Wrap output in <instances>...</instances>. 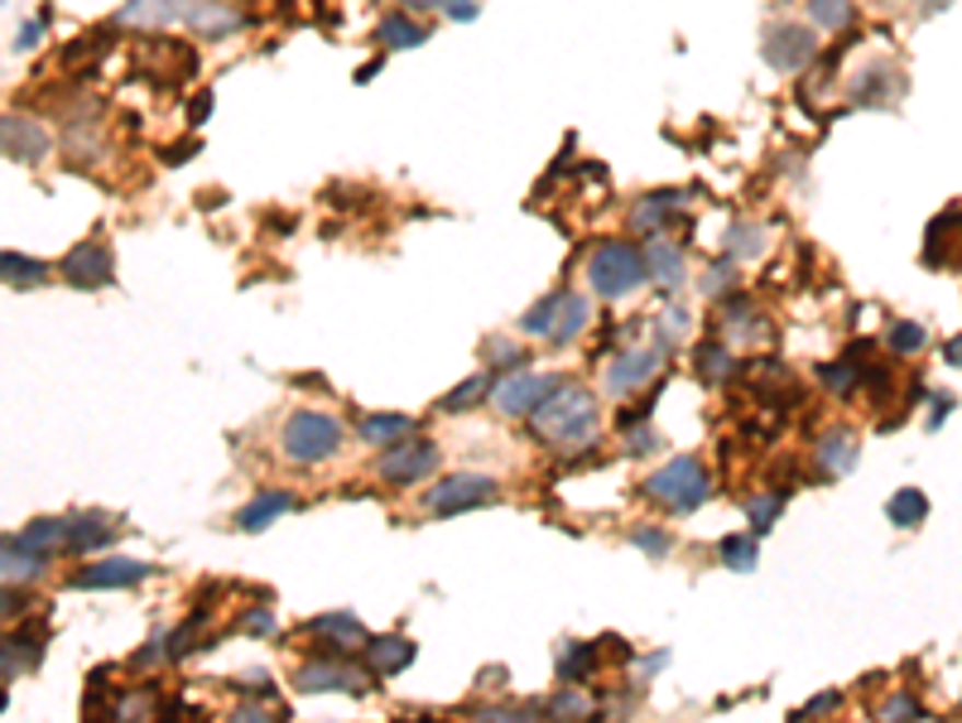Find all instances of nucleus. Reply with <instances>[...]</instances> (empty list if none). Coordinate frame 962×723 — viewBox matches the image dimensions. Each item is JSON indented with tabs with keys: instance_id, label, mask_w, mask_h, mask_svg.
Instances as JSON below:
<instances>
[{
	"instance_id": "6e6552de",
	"label": "nucleus",
	"mask_w": 962,
	"mask_h": 723,
	"mask_svg": "<svg viewBox=\"0 0 962 723\" xmlns=\"http://www.w3.org/2000/svg\"><path fill=\"white\" fill-rule=\"evenodd\" d=\"M433 468H438V449L429 439H399L381 454L375 473H381L390 487H414V482H424Z\"/></svg>"
},
{
	"instance_id": "c03bdc74",
	"label": "nucleus",
	"mask_w": 962,
	"mask_h": 723,
	"mask_svg": "<svg viewBox=\"0 0 962 723\" xmlns=\"http://www.w3.org/2000/svg\"><path fill=\"white\" fill-rule=\"evenodd\" d=\"M486 357L496 362V371L525 367V353H520V343H510V337H496V343H486Z\"/></svg>"
},
{
	"instance_id": "13d9d810",
	"label": "nucleus",
	"mask_w": 962,
	"mask_h": 723,
	"mask_svg": "<svg viewBox=\"0 0 962 723\" xmlns=\"http://www.w3.org/2000/svg\"><path fill=\"white\" fill-rule=\"evenodd\" d=\"M193 154H198V140L178 145V150H164V164H184V160H193Z\"/></svg>"
},
{
	"instance_id": "f257e3e1",
	"label": "nucleus",
	"mask_w": 962,
	"mask_h": 723,
	"mask_svg": "<svg viewBox=\"0 0 962 723\" xmlns=\"http://www.w3.org/2000/svg\"><path fill=\"white\" fill-rule=\"evenodd\" d=\"M596 425H602V415H596V395L582 391V386H573V381H564L549 401L530 415V429L540 434V439H549V444H592Z\"/></svg>"
},
{
	"instance_id": "b1692460",
	"label": "nucleus",
	"mask_w": 962,
	"mask_h": 723,
	"mask_svg": "<svg viewBox=\"0 0 962 723\" xmlns=\"http://www.w3.org/2000/svg\"><path fill=\"white\" fill-rule=\"evenodd\" d=\"M674 208H679V193H669V188H660V193H645V198H636L630 203V227L636 232H660V227L674 217Z\"/></svg>"
},
{
	"instance_id": "6e6d98bb",
	"label": "nucleus",
	"mask_w": 962,
	"mask_h": 723,
	"mask_svg": "<svg viewBox=\"0 0 962 723\" xmlns=\"http://www.w3.org/2000/svg\"><path fill=\"white\" fill-rule=\"evenodd\" d=\"M953 405H958V395H948V391H943V395H934V415H929V425H934V429H939V425H943V420H948V415H953Z\"/></svg>"
},
{
	"instance_id": "37998d69",
	"label": "nucleus",
	"mask_w": 962,
	"mask_h": 723,
	"mask_svg": "<svg viewBox=\"0 0 962 723\" xmlns=\"http://www.w3.org/2000/svg\"><path fill=\"white\" fill-rule=\"evenodd\" d=\"M876 719H929V709H924L909 690H900V695H891L881 709H876Z\"/></svg>"
},
{
	"instance_id": "aec40b11",
	"label": "nucleus",
	"mask_w": 962,
	"mask_h": 723,
	"mask_svg": "<svg viewBox=\"0 0 962 723\" xmlns=\"http://www.w3.org/2000/svg\"><path fill=\"white\" fill-rule=\"evenodd\" d=\"M414 661L409 636H367V670L371 675H399Z\"/></svg>"
},
{
	"instance_id": "5fc2aeb1",
	"label": "nucleus",
	"mask_w": 962,
	"mask_h": 723,
	"mask_svg": "<svg viewBox=\"0 0 962 723\" xmlns=\"http://www.w3.org/2000/svg\"><path fill=\"white\" fill-rule=\"evenodd\" d=\"M472 15H477V0H448L443 5V20H453V24H467Z\"/></svg>"
},
{
	"instance_id": "39448f33",
	"label": "nucleus",
	"mask_w": 962,
	"mask_h": 723,
	"mask_svg": "<svg viewBox=\"0 0 962 723\" xmlns=\"http://www.w3.org/2000/svg\"><path fill=\"white\" fill-rule=\"evenodd\" d=\"M501 497V482L486 473H443L424 492V512L429 516H462L472 506H491Z\"/></svg>"
},
{
	"instance_id": "a19ab883",
	"label": "nucleus",
	"mask_w": 962,
	"mask_h": 723,
	"mask_svg": "<svg viewBox=\"0 0 962 723\" xmlns=\"http://www.w3.org/2000/svg\"><path fill=\"white\" fill-rule=\"evenodd\" d=\"M761 246H765V232L761 227H751V222H737L732 232H727V256H737V261L761 256Z\"/></svg>"
},
{
	"instance_id": "393cba45",
	"label": "nucleus",
	"mask_w": 962,
	"mask_h": 723,
	"mask_svg": "<svg viewBox=\"0 0 962 723\" xmlns=\"http://www.w3.org/2000/svg\"><path fill=\"white\" fill-rule=\"evenodd\" d=\"M803 15L823 34H847L857 24V0H803Z\"/></svg>"
},
{
	"instance_id": "6ab92c4d",
	"label": "nucleus",
	"mask_w": 962,
	"mask_h": 723,
	"mask_svg": "<svg viewBox=\"0 0 962 723\" xmlns=\"http://www.w3.org/2000/svg\"><path fill=\"white\" fill-rule=\"evenodd\" d=\"M861 458V439L851 429H827L819 439V468L827 478H847Z\"/></svg>"
},
{
	"instance_id": "79ce46f5",
	"label": "nucleus",
	"mask_w": 962,
	"mask_h": 723,
	"mask_svg": "<svg viewBox=\"0 0 962 723\" xmlns=\"http://www.w3.org/2000/svg\"><path fill=\"white\" fill-rule=\"evenodd\" d=\"M630 546L645 550L650 560H664V554L674 550V536H669L664 526H636V530H630Z\"/></svg>"
},
{
	"instance_id": "09e8293b",
	"label": "nucleus",
	"mask_w": 962,
	"mask_h": 723,
	"mask_svg": "<svg viewBox=\"0 0 962 723\" xmlns=\"http://www.w3.org/2000/svg\"><path fill=\"white\" fill-rule=\"evenodd\" d=\"M626 449L630 454H654L660 449V439H654V429L640 420V425H626Z\"/></svg>"
},
{
	"instance_id": "2f4dec72",
	"label": "nucleus",
	"mask_w": 962,
	"mask_h": 723,
	"mask_svg": "<svg viewBox=\"0 0 962 723\" xmlns=\"http://www.w3.org/2000/svg\"><path fill=\"white\" fill-rule=\"evenodd\" d=\"M592 666H596V646L592 642H564L558 646V680L564 685H582Z\"/></svg>"
},
{
	"instance_id": "7ed1b4c3",
	"label": "nucleus",
	"mask_w": 962,
	"mask_h": 723,
	"mask_svg": "<svg viewBox=\"0 0 962 723\" xmlns=\"http://www.w3.org/2000/svg\"><path fill=\"white\" fill-rule=\"evenodd\" d=\"M640 497L660 502L664 512H674V516H688L712 497V478L693 454H679V458H669L660 473H650L640 482Z\"/></svg>"
},
{
	"instance_id": "f8f14e48",
	"label": "nucleus",
	"mask_w": 962,
	"mask_h": 723,
	"mask_svg": "<svg viewBox=\"0 0 962 723\" xmlns=\"http://www.w3.org/2000/svg\"><path fill=\"white\" fill-rule=\"evenodd\" d=\"M654 371H660V347H626V353L606 367V391L630 395V391H640V386H650Z\"/></svg>"
},
{
	"instance_id": "20e7f679",
	"label": "nucleus",
	"mask_w": 962,
	"mask_h": 723,
	"mask_svg": "<svg viewBox=\"0 0 962 723\" xmlns=\"http://www.w3.org/2000/svg\"><path fill=\"white\" fill-rule=\"evenodd\" d=\"M347 429L337 415H327V410H294V415L285 420V429H279V449H285L289 463H327L337 449H343Z\"/></svg>"
},
{
	"instance_id": "4d7b16f0",
	"label": "nucleus",
	"mask_w": 962,
	"mask_h": 723,
	"mask_svg": "<svg viewBox=\"0 0 962 723\" xmlns=\"http://www.w3.org/2000/svg\"><path fill=\"white\" fill-rule=\"evenodd\" d=\"M943 362H948V367H958V371H962V333H953V337H948V343H943Z\"/></svg>"
},
{
	"instance_id": "72a5a7b5",
	"label": "nucleus",
	"mask_w": 962,
	"mask_h": 723,
	"mask_svg": "<svg viewBox=\"0 0 962 723\" xmlns=\"http://www.w3.org/2000/svg\"><path fill=\"white\" fill-rule=\"evenodd\" d=\"M717 560H722L732 574H751V570H756V560H761L756 530H746V536H727L722 546H717Z\"/></svg>"
},
{
	"instance_id": "e433bc0d",
	"label": "nucleus",
	"mask_w": 962,
	"mask_h": 723,
	"mask_svg": "<svg viewBox=\"0 0 962 723\" xmlns=\"http://www.w3.org/2000/svg\"><path fill=\"white\" fill-rule=\"evenodd\" d=\"M645 261H650V275L660 285H679V280H684V256H679V246H669V241H654V246L645 251Z\"/></svg>"
},
{
	"instance_id": "0eeeda50",
	"label": "nucleus",
	"mask_w": 962,
	"mask_h": 723,
	"mask_svg": "<svg viewBox=\"0 0 962 723\" xmlns=\"http://www.w3.org/2000/svg\"><path fill=\"white\" fill-rule=\"evenodd\" d=\"M564 386V377H540V371H506L501 381H496V391H491V401H496V410H501L506 420H520V415H534L549 395Z\"/></svg>"
},
{
	"instance_id": "cd10ccee",
	"label": "nucleus",
	"mask_w": 962,
	"mask_h": 723,
	"mask_svg": "<svg viewBox=\"0 0 962 723\" xmlns=\"http://www.w3.org/2000/svg\"><path fill=\"white\" fill-rule=\"evenodd\" d=\"M414 434V420L409 415H361V439L367 444H375V449H390V444H399V439H409Z\"/></svg>"
},
{
	"instance_id": "c756f323",
	"label": "nucleus",
	"mask_w": 962,
	"mask_h": 723,
	"mask_svg": "<svg viewBox=\"0 0 962 723\" xmlns=\"http://www.w3.org/2000/svg\"><path fill=\"white\" fill-rule=\"evenodd\" d=\"M588 319H592L588 295H573V289H568V295H564V309H558V319H554L549 343H573V337L588 329Z\"/></svg>"
},
{
	"instance_id": "49530a36",
	"label": "nucleus",
	"mask_w": 962,
	"mask_h": 723,
	"mask_svg": "<svg viewBox=\"0 0 962 723\" xmlns=\"http://www.w3.org/2000/svg\"><path fill=\"white\" fill-rule=\"evenodd\" d=\"M44 34H48V15H39V20H30V24H24V30L15 34V44H10V48H15V54H34V48L44 44Z\"/></svg>"
},
{
	"instance_id": "dca6fc26",
	"label": "nucleus",
	"mask_w": 962,
	"mask_h": 723,
	"mask_svg": "<svg viewBox=\"0 0 962 723\" xmlns=\"http://www.w3.org/2000/svg\"><path fill=\"white\" fill-rule=\"evenodd\" d=\"M294 685L303 695H323V690H343V695H361L367 690V675L361 670H347V666H337V661H309V666H299V675H294Z\"/></svg>"
},
{
	"instance_id": "2eb2a0df",
	"label": "nucleus",
	"mask_w": 962,
	"mask_h": 723,
	"mask_svg": "<svg viewBox=\"0 0 962 723\" xmlns=\"http://www.w3.org/2000/svg\"><path fill=\"white\" fill-rule=\"evenodd\" d=\"M154 564L144 560H96V564H82L78 574H72V588H130L140 584V578H150Z\"/></svg>"
},
{
	"instance_id": "4be33fe9",
	"label": "nucleus",
	"mask_w": 962,
	"mask_h": 723,
	"mask_svg": "<svg viewBox=\"0 0 962 723\" xmlns=\"http://www.w3.org/2000/svg\"><path fill=\"white\" fill-rule=\"evenodd\" d=\"M496 367H486V371H477V377H467V381H457L453 391L443 395V401H438V410H443V415H467V410H477L486 395L496 391Z\"/></svg>"
},
{
	"instance_id": "de8ad7c7",
	"label": "nucleus",
	"mask_w": 962,
	"mask_h": 723,
	"mask_svg": "<svg viewBox=\"0 0 962 723\" xmlns=\"http://www.w3.org/2000/svg\"><path fill=\"white\" fill-rule=\"evenodd\" d=\"M588 699L582 695H573V690H564V695H554L549 699V714H558V719H578V714H588Z\"/></svg>"
},
{
	"instance_id": "a18cd8bd",
	"label": "nucleus",
	"mask_w": 962,
	"mask_h": 723,
	"mask_svg": "<svg viewBox=\"0 0 962 723\" xmlns=\"http://www.w3.org/2000/svg\"><path fill=\"white\" fill-rule=\"evenodd\" d=\"M737 280V256H722L717 265H708V275H703V289H708V295H722L727 285Z\"/></svg>"
},
{
	"instance_id": "4468645a",
	"label": "nucleus",
	"mask_w": 962,
	"mask_h": 723,
	"mask_svg": "<svg viewBox=\"0 0 962 723\" xmlns=\"http://www.w3.org/2000/svg\"><path fill=\"white\" fill-rule=\"evenodd\" d=\"M184 24H193V34H202V39H231V34H241L251 20L241 15V10H231L227 0H188Z\"/></svg>"
},
{
	"instance_id": "c9c22d12",
	"label": "nucleus",
	"mask_w": 962,
	"mask_h": 723,
	"mask_svg": "<svg viewBox=\"0 0 962 723\" xmlns=\"http://www.w3.org/2000/svg\"><path fill=\"white\" fill-rule=\"evenodd\" d=\"M564 295L568 289H554V295H544L540 305H534L525 319H520V333H530V337H549L554 333V319H558V309H564Z\"/></svg>"
},
{
	"instance_id": "412c9836",
	"label": "nucleus",
	"mask_w": 962,
	"mask_h": 723,
	"mask_svg": "<svg viewBox=\"0 0 962 723\" xmlns=\"http://www.w3.org/2000/svg\"><path fill=\"white\" fill-rule=\"evenodd\" d=\"M424 39H429V24H419V15H409V10H395V15H385L381 24H375V44L381 48H419Z\"/></svg>"
},
{
	"instance_id": "1a4fd4ad",
	"label": "nucleus",
	"mask_w": 962,
	"mask_h": 723,
	"mask_svg": "<svg viewBox=\"0 0 962 723\" xmlns=\"http://www.w3.org/2000/svg\"><path fill=\"white\" fill-rule=\"evenodd\" d=\"M900 96H905V78H900L895 58H871V64L851 78V102L857 106H881V112H891Z\"/></svg>"
},
{
	"instance_id": "f03ea898",
	"label": "nucleus",
	"mask_w": 962,
	"mask_h": 723,
	"mask_svg": "<svg viewBox=\"0 0 962 723\" xmlns=\"http://www.w3.org/2000/svg\"><path fill=\"white\" fill-rule=\"evenodd\" d=\"M650 280V261H645V251L636 246V241H596L592 256H588V285L596 299H626L636 295V289Z\"/></svg>"
},
{
	"instance_id": "ddd939ff",
	"label": "nucleus",
	"mask_w": 962,
	"mask_h": 723,
	"mask_svg": "<svg viewBox=\"0 0 962 723\" xmlns=\"http://www.w3.org/2000/svg\"><path fill=\"white\" fill-rule=\"evenodd\" d=\"M0 136H5V160H15V164H39L54 150V140H48V130L39 120L15 116V112L0 120Z\"/></svg>"
},
{
	"instance_id": "c85d7f7f",
	"label": "nucleus",
	"mask_w": 962,
	"mask_h": 723,
	"mask_svg": "<svg viewBox=\"0 0 962 723\" xmlns=\"http://www.w3.org/2000/svg\"><path fill=\"white\" fill-rule=\"evenodd\" d=\"M885 516H891V526L900 530H915L929 521V497H924L919 487H900L891 502H885Z\"/></svg>"
},
{
	"instance_id": "864d4df0",
	"label": "nucleus",
	"mask_w": 962,
	"mask_h": 723,
	"mask_svg": "<svg viewBox=\"0 0 962 723\" xmlns=\"http://www.w3.org/2000/svg\"><path fill=\"white\" fill-rule=\"evenodd\" d=\"M236 690H251V695L270 699V695H275V685H270V675H265V670H251V675H241V680H236Z\"/></svg>"
},
{
	"instance_id": "3c124183",
	"label": "nucleus",
	"mask_w": 962,
	"mask_h": 723,
	"mask_svg": "<svg viewBox=\"0 0 962 723\" xmlns=\"http://www.w3.org/2000/svg\"><path fill=\"white\" fill-rule=\"evenodd\" d=\"M833 709H837V695H833V690H823V695H813V699H809V704H803V709H795V719L803 723V719H819V714H833Z\"/></svg>"
},
{
	"instance_id": "ea45409f",
	"label": "nucleus",
	"mask_w": 962,
	"mask_h": 723,
	"mask_svg": "<svg viewBox=\"0 0 962 723\" xmlns=\"http://www.w3.org/2000/svg\"><path fill=\"white\" fill-rule=\"evenodd\" d=\"M698 371L708 381H727V377H732V353H727V343H712V337H708V343L698 347Z\"/></svg>"
},
{
	"instance_id": "a211bd4d",
	"label": "nucleus",
	"mask_w": 962,
	"mask_h": 723,
	"mask_svg": "<svg viewBox=\"0 0 962 723\" xmlns=\"http://www.w3.org/2000/svg\"><path fill=\"white\" fill-rule=\"evenodd\" d=\"M184 10L188 0H130L116 15V24H126V30H164V24L184 20Z\"/></svg>"
},
{
	"instance_id": "9d476101",
	"label": "nucleus",
	"mask_w": 962,
	"mask_h": 723,
	"mask_svg": "<svg viewBox=\"0 0 962 723\" xmlns=\"http://www.w3.org/2000/svg\"><path fill=\"white\" fill-rule=\"evenodd\" d=\"M63 280L72 285V289H96V285H112V251L102 246V241H82V246H72L68 256H63Z\"/></svg>"
},
{
	"instance_id": "58836bf2",
	"label": "nucleus",
	"mask_w": 962,
	"mask_h": 723,
	"mask_svg": "<svg viewBox=\"0 0 962 723\" xmlns=\"http://www.w3.org/2000/svg\"><path fill=\"white\" fill-rule=\"evenodd\" d=\"M779 512H785V492H756V497L746 502V521L756 536H765V530L779 521Z\"/></svg>"
},
{
	"instance_id": "8fccbe9b",
	"label": "nucleus",
	"mask_w": 962,
	"mask_h": 723,
	"mask_svg": "<svg viewBox=\"0 0 962 723\" xmlns=\"http://www.w3.org/2000/svg\"><path fill=\"white\" fill-rule=\"evenodd\" d=\"M684 333H688V313H684V309H669L664 323H660V343L669 347V343H679Z\"/></svg>"
},
{
	"instance_id": "5701e85b",
	"label": "nucleus",
	"mask_w": 962,
	"mask_h": 723,
	"mask_svg": "<svg viewBox=\"0 0 962 723\" xmlns=\"http://www.w3.org/2000/svg\"><path fill=\"white\" fill-rule=\"evenodd\" d=\"M112 540H116V526L106 521V516H96V512H88V516H68V546H63V550L88 554V550L112 546Z\"/></svg>"
},
{
	"instance_id": "bb28decb",
	"label": "nucleus",
	"mask_w": 962,
	"mask_h": 723,
	"mask_svg": "<svg viewBox=\"0 0 962 723\" xmlns=\"http://www.w3.org/2000/svg\"><path fill=\"white\" fill-rule=\"evenodd\" d=\"M15 540L34 554H54L58 546H68V516H39V521H30Z\"/></svg>"
},
{
	"instance_id": "f3484780",
	"label": "nucleus",
	"mask_w": 962,
	"mask_h": 723,
	"mask_svg": "<svg viewBox=\"0 0 962 723\" xmlns=\"http://www.w3.org/2000/svg\"><path fill=\"white\" fill-rule=\"evenodd\" d=\"M294 492H285V487H265V492H255V497L241 506L236 512V530H265L270 521H279L285 512H294Z\"/></svg>"
},
{
	"instance_id": "f704fd0d",
	"label": "nucleus",
	"mask_w": 962,
	"mask_h": 723,
	"mask_svg": "<svg viewBox=\"0 0 962 723\" xmlns=\"http://www.w3.org/2000/svg\"><path fill=\"white\" fill-rule=\"evenodd\" d=\"M885 347H891L895 357H919L924 347H929V333H924V323H915V319H895L891 329H885Z\"/></svg>"
},
{
	"instance_id": "bf43d9fd",
	"label": "nucleus",
	"mask_w": 962,
	"mask_h": 723,
	"mask_svg": "<svg viewBox=\"0 0 962 723\" xmlns=\"http://www.w3.org/2000/svg\"><path fill=\"white\" fill-rule=\"evenodd\" d=\"M399 5H405L409 15H429V10H443L448 0H399Z\"/></svg>"
},
{
	"instance_id": "a878e982",
	"label": "nucleus",
	"mask_w": 962,
	"mask_h": 723,
	"mask_svg": "<svg viewBox=\"0 0 962 723\" xmlns=\"http://www.w3.org/2000/svg\"><path fill=\"white\" fill-rule=\"evenodd\" d=\"M861 367H867V362H861V347H851L847 357H837V362H827V367H819V381L837 395V401H847V395L861 386Z\"/></svg>"
},
{
	"instance_id": "603ef678",
	"label": "nucleus",
	"mask_w": 962,
	"mask_h": 723,
	"mask_svg": "<svg viewBox=\"0 0 962 723\" xmlns=\"http://www.w3.org/2000/svg\"><path fill=\"white\" fill-rule=\"evenodd\" d=\"M241 627H246L251 636H270V632H275V612H270V608H255V612H246V618H241Z\"/></svg>"
},
{
	"instance_id": "7c9ffc66",
	"label": "nucleus",
	"mask_w": 962,
	"mask_h": 723,
	"mask_svg": "<svg viewBox=\"0 0 962 723\" xmlns=\"http://www.w3.org/2000/svg\"><path fill=\"white\" fill-rule=\"evenodd\" d=\"M44 564H48V554H34L15 536H5V584H30V578L44 574Z\"/></svg>"
},
{
	"instance_id": "680f3d73",
	"label": "nucleus",
	"mask_w": 962,
	"mask_h": 723,
	"mask_svg": "<svg viewBox=\"0 0 962 723\" xmlns=\"http://www.w3.org/2000/svg\"><path fill=\"white\" fill-rule=\"evenodd\" d=\"M207 112H212V96H193V112H188V116H193V120H202Z\"/></svg>"
},
{
	"instance_id": "4c0bfd02",
	"label": "nucleus",
	"mask_w": 962,
	"mask_h": 723,
	"mask_svg": "<svg viewBox=\"0 0 962 723\" xmlns=\"http://www.w3.org/2000/svg\"><path fill=\"white\" fill-rule=\"evenodd\" d=\"M0 271H5V285L10 289H34L44 280V265L39 261H30V256H20V251H5V256H0Z\"/></svg>"
},
{
	"instance_id": "423d86ee",
	"label": "nucleus",
	"mask_w": 962,
	"mask_h": 723,
	"mask_svg": "<svg viewBox=\"0 0 962 723\" xmlns=\"http://www.w3.org/2000/svg\"><path fill=\"white\" fill-rule=\"evenodd\" d=\"M819 54V30L813 24H795V20H770L761 30V58L775 72H799L813 64Z\"/></svg>"
},
{
	"instance_id": "9b49d317",
	"label": "nucleus",
	"mask_w": 962,
	"mask_h": 723,
	"mask_svg": "<svg viewBox=\"0 0 962 723\" xmlns=\"http://www.w3.org/2000/svg\"><path fill=\"white\" fill-rule=\"evenodd\" d=\"M924 265L929 271H953V265H962V208H943L939 217L929 222V232H924Z\"/></svg>"
},
{
	"instance_id": "e2e57ef3",
	"label": "nucleus",
	"mask_w": 962,
	"mask_h": 723,
	"mask_svg": "<svg viewBox=\"0 0 962 723\" xmlns=\"http://www.w3.org/2000/svg\"><path fill=\"white\" fill-rule=\"evenodd\" d=\"M876 5H891V0H876Z\"/></svg>"
},
{
	"instance_id": "052dcab7",
	"label": "nucleus",
	"mask_w": 962,
	"mask_h": 723,
	"mask_svg": "<svg viewBox=\"0 0 962 723\" xmlns=\"http://www.w3.org/2000/svg\"><path fill=\"white\" fill-rule=\"evenodd\" d=\"M948 5H953V0H919V20H934V15H943Z\"/></svg>"
},
{
	"instance_id": "473e14b6",
	"label": "nucleus",
	"mask_w": 962,
	"mask_h": 723,
	"mask_svg": "<svg viewBox=\"0 0 962 723\" xmlns=\"http://www.w3.org/2000/svg\"><path fill=\"white\" fill-rule=\"evenodd\" d=\"M313 632L327 636L333 642V651H347V646H367V636H361V622L351 618V612H327V618L313 622Z\"/></svg>"
}]
</instances>
